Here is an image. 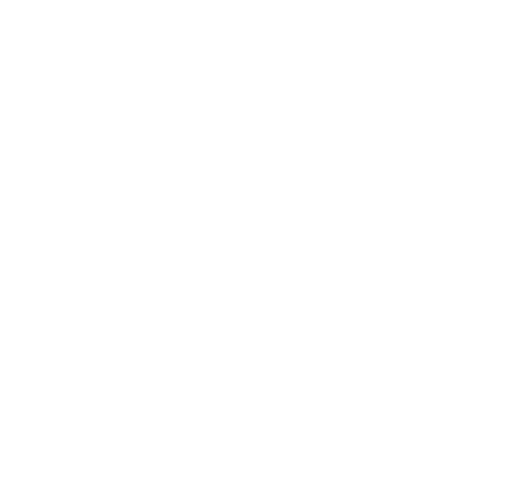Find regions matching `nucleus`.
<instances>
[{"mask_svg":"<svg viewBox=\"0 0 512 496\" xmlns=\"http://www.w3.org/2000/svg\"><path fill=\"white\" fill-rule=\"evenodd\" d=\"M0 496H512V0H0Z\"/></svg>","mask_w":512,"mask_h":496,"instance_id":"nucleus-1","label":"nucleus"}]
</instances>
